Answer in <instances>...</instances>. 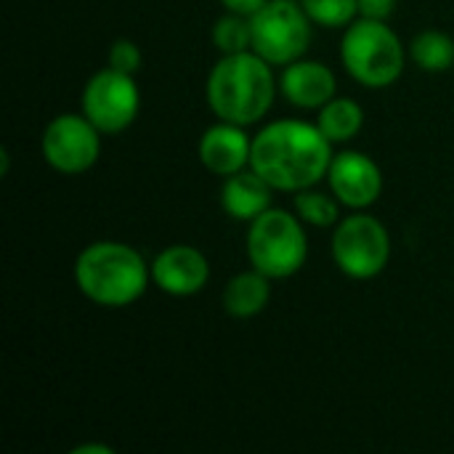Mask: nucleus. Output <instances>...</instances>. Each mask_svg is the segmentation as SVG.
I'll return each mask as SVG.
<instances>
[{
    "instance_id": "nucleus-3",
    "label": "nucleus",
    "mask_w": 454,
    "mask_h": 454,
    "mask_svg": "<svg viewBox=\"0 0 454 454\" xmlns=\"http://www.w3.org/2000/svg\"><path fill=\"white\" fill-rule=\"evenodd\" d=\"M152 279V263L144 255L114 239H98L80 250L74 261L77 290L101 309H125L136 303Z\"/></svg>"
},
{
    "instance_id": "nucleus-8",
    "label": "nucleus",
    "mask_w": 454,
    "mask_h": 454,
    "mask_svg": "<svg viewBox=\"0 0 454 454\" xmlns=\"http://www.w3.org/2000/svg\"><path fill=\"white\" fill-rule=\"evenodd\" d=\"M80 104L82 114L104 136H117L136 122L141 109V93L133 74L106 67L90 74V80L82 88Z\"/></svg>"
},
{
    "instance_id": "nucleus-20",
    "label": "nucleus",
    "mask_w": 454,
    "mask_h": 454,
    "mask_svg": "<svg viewBox=\"0 0 454 454\" xmlns=\"http://www.w3.org/2000/svg\"><path fill=\"white\" fill-rule=\"evenodd\" d=\"M301 5L314 24L330 27V29L348 27L359 16L356 0H301Z\"/></svg>"
},
{
    "instance_id": "nucleus-11",
    "label": "nucleus",
    "mask_w": 454,
    "mask_h": 454,
    "mask_svg": "<svg viewBox=\"0 0 454 454\" xmlns=\"http://www.w3.org/2000/svg\"><path fill=\"white\" fill-rule=\"evenodd\" d=\"M210 279V263L202 250L192 245H170L152 261V282L157 290L173 298H189L205 290Z\"/></svg>"
},
{
    "instance_id": "nucleus-22",
    "label": "nucleus",
    "mask_w": 454,
    "mask_h": 454,
    "mask_svg": "<svg viewBox=\"0 0 454 454\" xmlns=\"http://www.w3.org/2000/svg\"><path fill=\"white\" fill-rule=\"evenodd\" d=\"M359 5V16L362 19H378V21H386L394 8H396V0H356Z\"/></svg>"
},
{
    "instance_id": "nucleus-1",
    "label": "nucleus",
    "mask_w": 454,
    "mask_h": 454,
    "mask_svg": "<svg viewBox=\"0 0 454 454\" xmlns=\"http://www.w3.org/2000/svg\"><path fill=\"white\" fill-rule=\"evenodd\" d=\"M333 162V141L319 125L303 120H277L253 138L250 168L261 173L277 192L298 194L327 178Z\"/></svg>"
},
{
    "instance_id": "nucleus-18",
    "label": "nucleus",
    "mask_w": 454,
    "mask_h": 454,
    "mask_svg": "<svg viewBox=\"0 0 454 454\" xmlns=\"http://www.w3.org/2000/svg\"><path fill=\"white\" fill-rule=\"evenodd\" d=\"M298 218L309 226H319V229H335L338 218H340V202L335 194H325V192H317L314 186L311 189H303L295 194V202H293Z\"/></svg>"
},
{
    "instance_id": "nucleus-7",
    "label": "nucleus",
    "mask_w": 454,
    "mask_h": 454,
    "mask_svg": "<svg viewBox=\"0 0 454 454\" xmlns=\"http://www.w3.org/2000/svg\"><path fill=\"white\" fill-rule=\"evenodd\" d=\"M330 250L348 279H375L391 261V234L375 215L354 213L335 223Z\"/></svg>"
},
{
    "instance_id": "nucleus-24",
    "label": "nucleus",
    "mask_w": 454,
    "mask_h": 454,
    "mask_svg": "<svg viewBox=\"0 0 454 454\" xmlns=\"http://www.w3.org/2000/svg\"><path fill=\"white\" fill-rule=\"evenodd\" d=\"M72 454H112V447H93V444H85V447H77L72 450Z\"/></svg>"
},
{
    "instance_id": "nucleus-23",
    "label": "nucleus",
    "mask_w": 454,
    "mask_h": 454,
    "mask_svg": "<svg viewBox=\"0 0 454 454\" xmlns=\"http://www.w3.org/2000/svg\"><path fill=\"white\" fill-rule=\"evenodd\" d=\"M221 5L229 11V13H239V16H253L258 8L266 5V0H221Z\"/></svg>"
},
{
    "instance_id": "nucleus-2",
    "label": "nucleus",
    "mask_w": 454,
    "mask_h": 454,
    "mask_svg": "<svg viewBox=\"0 0 454 454\" xmlns=\"http://www.w3.org/2000/svg\"><path fill=\"white\" fill-rule=\"evenodd\" d=\"M205 96L218 120L242 128L255 125L269 114L277 96L271 64L255 51L221 53L207 74Z\"/></svg>"
},
{
    "instance_id": "nucleus-19",
    "label": "nucleus",
    "mask_w": 454,
    "mask_h": 454,
    "mask_svg": "<svg viewBox=\"0 0 454 454\" xmlns=\"http://www.w3.org/2000/svg\"><path fill=\"white\" fill-rule=\"evenodd\" d=\"M213 43L221 53H242L253 51V27L247 16L229 13L221 16L213 27Z\"/></svg>"
},
{
    "instance_id": "nucleus-4",
    "label": "nucleus",
    "mask_w": 454,
    "mask_h": 454,
    "mask_svg": "<svg viewBox=\"0 0 454 454\" xmlns=\"http://www.w3.org/2000/svg\"><path fill=\"white\" fill-rule=\"evenodd\" d=\"M340 61L364 88H388L402 77L407 53L399 35L386 21L359 16L343 32Z\"/></svg>"
},
{
    "instance_id": "nucleus-21",
    "label": "nucleus",
    "mask_w": 454,
    "mask_h": 454,
    "mask_svg": "<svg viewBox=\"0 0 454 454\" xmlns=\"http://www.w3.org/2000/svg\"><path fill=\"white\" fill-rule=\"evenodd\" d=\"M144 64V56H141V48L133 43V40H117L112 48H109V67L117 69V72H125V74H136Z\"/></svg>"
},
{
    "instance_id": "nucleus-13",
    "label": "nucleus",
    "mask_w": 454,
    "mask_h": 454,
    "mask_svg": "<svg viewBox=\"0 0 454 454\" xmlns=\"http://www.w3.org/2000/svg\"><path fill=\"white\" fill-rule=\"evenodd\" d=\"M279 90L298 109H322L330 98H335L338 80L327 64L298 59L285 67L279 77Z\"/></svg>"
},
{
    "instance_id": "nucleus-5",
    "label": "nucleus",
    "mask_w": 454,
    "mask_h": 454,
    "mask_svg": "<svg viewBox=\"0 0 454 454\" xmlns=\"http://www.w3.org/2000/svg\"><path fill=\"white\" fill-rule=\"evenodd\" d=\"M247 261L269 279H287L298 274L309 258V239L298 213L269 207L247 229Z\"/></svg>"
},
{
    "instance_id": "nucleus-6",
    "label": "nucleus",
    "mask_w": 454,
    "mask_h": 454,
    "mask_svg": "<svg viewBox=\"0 0 454 454\" xmlns=\"http://www.w3.org/2000/svg\"><path fill=\"white\" fill-rule=\"evenodd\" d=\"M311 24L301 0H266V5L250 16L253 51L271 67H287L306 56Z\"/></svg>"
},
{
    "instance_id": "nucleus-14",
    "label": "nucleus",
    "mask_w": 454,
    "mask_h": 454,
    "mask_svg": "<svg viewBox=\"0 0 454 454\" xmlns=\"http://www.w3.org/2000/svg\"><path fill=\"white\" fill-rule=\"evenodd\" d=\"M274 192L277 189L253 168L239 170L234 176H226V181L221 186V207L229 218L250 223L271 207Z\"/></svg>"
},
{
    "instance_id": "nucleus-10",
    "label": "nucleus",
    "mask_w": 454,
    "mask_h": 454,
    "mask_svg": "<svg viewBox=\"0 0 454 454\" xmlns=\"http://www.w3.org/2000/svg\"><path fill=\"white\" fill-rule=\"evenodd\" d=\"M327 181L338 202L351 210H367L383 194V170L364 152L348 149V152L333 154Z\"/></svg>"
},
{
    "instance_id": "nucleus-12",
    "label": "nucleus",
    "mask_w": 454,
    "mask_h": 454,
    "mask_svg": "<svg viewBox=\"0 0 454 454\" xmlns=\"http://www.w3.org/2000/svg\"><path fill=\"white\" fill-rule=\"evenodd\" d=\"M253 154V138L245 133L242 125L218 120L210 125L202 138H200V162L213 173V176H234L250 165Z\"/></svg>"
},
{
    "instance_id": "nucleus-16",
    "label": "nucleus",
    "mask_w": 454,
    "mask_h": 454,
    "mask_svg": "<svg viewBox=\"0 0 454 454\" xmlns=\"http://www.w3.org/2000/svg\"><path fill=\"white\" fill-rule=\"evenodd\" d=\"M319 130L335 144H348L359 136L362 125H364V109L359 101L346 98V96H335L330 98L322 109H319V120H317Z\"/></svg>"
},
{
    "instance_id": "nucleus-15",
    "label": "nucleus",
    "mask_w": 454,
    "mask_h": 454,
    "mask_svg": "<svg viewBox=\"0 0 454 454\" xmlns=\"http://www.w3.org/2000/svg\"><path fill=\"white\" fill-rule=\"evenodd\" d=\"M271 282L274 279H269L258 269H250V271L231 277L223 287V298H221L223 311L234 319L258 317L271 301Z\"/></svg>"
},
{
    "instance_id": "nucleus-9",
    "label": "nucleus",
    "mask_w": 454,
    "mask_h": 454,
    "mask_svg": "<svg viewBox=\"0 0 454 454\" xmlns=\"http://www.w3.org/2000/svg\"><path fill=\"white\" fill-rule=\"evenodd\" d=\"M101 130L80 112V114H59L53 117L40 138L43 160L64 176H80L98 162L101 154Z\"/></svg>"
},
{
    "instance_id": "nucleus-17",
    "label": "nucleus",
    "mask_w": 454,
    "mask_h": 454,
    "mask_svg": "<svg viewBox=\"0 0 454 454\" xmlns=\"http://www.w3.org/2000/svg\"><path fill=\"white\" fill-rule=\"evenodd\" d=\"M410 56L426 72H434V74L447 72L450 67H454V40L447 32L423 29L410 43Z\"/></svg>"
}]
</instances>
